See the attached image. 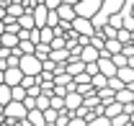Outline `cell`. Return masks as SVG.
Returning a JSON list of instances; mask_svg holds the SVG:
<instances>
[{"label":"cell","instance_id":"5","mask_svg":"<svg viewBox=\"0 0 134 126\" xmlns=\"http://www.w3.org/2000/svg\"><path fill=\"white\" fill-rule=\"evenodd\" d=\"M98 70H100V75L108 77V80L119 77V67L114 64V59H100V62H98Z\"/></svg>","mask_w":134,"mask_h":126},{"label":"cell","instance_id":"8","mask_svg":"<svg viewBox=\"0 0 134 126\" xmlns=\"http://www.w3.org/2000/svg\"><path fill=\"white\" fill-rule=\"evenodd\" d=\"M124 8H126V3H119V0H106V3H103V13H106L108 18H111V16H119Z\"/></svg>","mask_w":134,"mask_h":126},{"label":"cell","instance_id":"13","mask_svg":"<svg viewBox=\"0 0 134 126\" xmlns=\"http://www.w3.org/2000/svg\"><path fill=\"white\" fill-rule=\"evenodd\" d=\"M52 62H57V64H67V62H70V49L52 51Z\"/></svg>","mask_w":134,"mask_h":126},{"label":"cell","instance_id":"3","mask_svg":"<svg viewBox=\"0 0 134 126\" xmlns=\"http://www.w3.org/2000/svg\"><path fill=\"white\" fill-rule=\"evenodd\" d=\"M72 28L80 33V36H90V39H93L96 31H98V28H96V23H93V21H85V18H77V21L72 23Z\"/></svg>","mask_w":134,"mask_h":126},{"label":"cell","instance_id":"10","mask_svg":"<svg viewBox=\"0 0 134 126\" xmlns=\"http://www.w3.org/2000/svg\"><path fill=\"white\" fill-rule=\"evenodd\" d=\"M29 124H34V126H47V116H44V111H31V113H29Z\"/></svg>","mask_w":134,"mask_h":126},{"label":"cell","instance_id":"7","mask_svg":"<svg viewBox=\"0 0 134 126\" xmlns=\"http://www.w3.org/2000/svg\"><path fill=\"white\" fill-rule=\"evenodd\" d=\"M34 18H36V28H47V21H49V8H47L44 3H39V5H36V10H34Z\"/></svg>","mask_w":134,"mask_h":126},{"label":"cell","instance_id":"11","mask_svg":"<svg viewBox=\"0 0 134 126\" xmlns=\"http://www.w3.org/2000/svg\"><path fill=\"white\" fill-rule=\"evenodd\" d=\"M18 23H21V31H34V28H36V18H34V13H26Z\"/></svg>","mask_w":134,"mask_h":126},{"label":"cell","instance_id":"17","mask_svg":"<svg viewBox=\"0 0 134 126\" xmlns=\"http://www.w3.org/2000/svg\"><path fill=\"white\" fill-rule=\"evenodd\" d=\"M88 126H114V124H111V121H108L106 116H100V118H96V121H90Z\"/></svg>","mask_w":134,"mask_h":126},{"label":"cell","instance_id":"12","mask_svg":"<svg viewBox=\"0 0 134 126\" xmlns=\"http://www.w3.org/2000/svg\"><path fill=\"white\" fill-rule=\"evenodd\" d=\"M119 80L129 88V85H134V70L132 67H124V70H119Z\"/></svg>","mask_w":134,"mask_h":126},{"label":"cell","instance_id":"4","mask_svg":"<svg viewBox=\"0 0 134 126\" xmlns=\"http://www.w3.org/2000/svg\"><path fill=\"white\" fill-rule=\"evenodd\" d=\"M57 13H59V18H62L65 23H75V21H77V13H75V3H62Z\"/></svg>","mask_w":134,"mask_h":126},{"label":"cell","instance_id":"14","mask_svg":"<svg viewBox=\"0 0 134 126\" xmlns=\"http://www.w3.org/2000/svg\"><path fill=\"white\" fill-rule=\"evenodd\" d=\"M108 26L116 28V31H121V28H124V16H111L108 18Z\"/></svg>","mask_w":134,"mask_h":126},{"label":"cell","instance_id":"1","mask_svg":"<svg viewBox=\"0 0 134 126\" xmlns=\"http://www.w3.org/2000/svg\"><path fill=\"white\" fill-rule=\"evenodd\" d=\"M100 10H103V3H98V0H80V3H75L77 18H85V21H93Z\"/></svg>","mask_w":134,"mask_h":126},{"label":"cell","instance_id":"16","mask_svg":"<svg viewBox=\"0 0 134 126\" xmlns=\"http://www.w3.org/2000/svg\"><path fill=\"white\" fill-rule=\"evenodd\" d=\"M59 49H67L65 39H54V41H52V51H59Z\"/></svg>","mask_w":134,"mask_h":126},{"label":"cell","instance_id":"15","mask_svg":"<svg viewBox=\"0 0 134 126\" xmlns=\"http://www.w3.org/2000/svg\"><path fill=\"white\" fill-rule=\"evenodd\" d=\"M111 59H114V64H116L119 70H124V67H129V59H126L124 54H116V57H111Z\"/></svg>","mask_w":134,"mask_h":126},{"label":"cell","instance_id":"2","mask_svg":"<svg viewBox=\"0 0 134 126\" xmlns=\"http://www.w3.org/2000/svg\"><path fill=\"white\" fill-rule=\"evenodd\" d=\"M5 118H10V121H26L29 118V111L23 103H10V106H5Z\"/></svg>","mask_w":134,"mask_h":126},{"label":"cell","instance_id":"20","mask_svg":"<svg viewBox=\"0 0 134 126\" xmlns=\"http://www.w3.org/2000/svg\"><path fill=\"white\" fill-rule=\"evenodd\" d=\"M0 85H5V72H0Z\"/></svg>","mask_w":134,"mask_h":126},{"label":"cell","instance_id":"9","mask_svg":"<svg viewBox=\"0 0 134 126\" xmlns=\"http://www.w3.org/2000/svg\"><path fill=\"white\" fill-rule=\"evenodd\" d=\"M23 77H26V75H23L21 70H8V72H5V85H8V88H18V85L23 82Z\"/></svg>","mask_w":134,"mask_h":126},{"label":"cell","instance_id":"19","mask_svg":"<svg viewBox=\"0 0 134 126\" xmlns=\"http://www.w3.org/2000/svg\"><path fill=\"white\" fill-rule=\"evenodd\" d=\"M3 121H5V108L0 106V124H3Z\"/></svg>","mask_w":134,"mask_h":126},{"label":"cell","instance_id":"6","mask_svg":"<svg viewBox=\"0 0 134 126\" xmlns=\"http://www.w3.org/2000/svg\"><path fill=\"white\" fill-rule=\"evenodd\" d=\"M83 106H85V98H83L80 93H70V95L65 98V108L70 111V113H75V111H80Z\"/></svg>","mask_w":134,"mask_h":126},{"label":"cell","instance_id":"21","mask_svg":"<svg viewBox=\"0 0 134 126\" xmlns=\"http://www.w3.org/2000/svg\"><path fill=\"white\" fill-rule=\"evenodd\" d=\"M129 67H132V70H134V57H129Z\"/></svg>","mask_w":134,"mask_h":126},{"label":"cell","instance_id":"18","mask_svg":"<svg viewBox=\"0 0 134 126\" xmlns=\"http://www.w3.org/2000/svg\"><path fill=\"white\" fill-rule=\"evenodd\" d=\"M5 31H8V28H5V21H0V39L5 36Z\"/></svg>","mask_w":134,"mask_h":126}]
</instances>
